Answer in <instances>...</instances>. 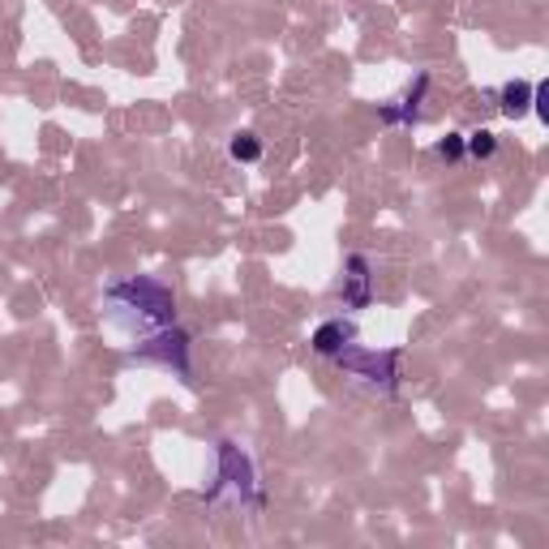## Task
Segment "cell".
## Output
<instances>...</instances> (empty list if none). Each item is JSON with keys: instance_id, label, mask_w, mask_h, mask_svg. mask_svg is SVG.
Masks as SVG:
<instances>
[{"instance_id": "2", "label": "cell", "mask_w": 549, "mask_h": 549, "mask_svg": "<svg viewBox=\"0 0 549 549\" xmlns=\"http://www.w3.org/2000/svg\"><path fill=\"white\" fill-rule=\"evenodd\" d=\"M472 151H477V155H489V151H493V133H477V138H472Z\"/></svg>"}, {"instance_id": "1", "label": "cell", "mask_w": 549, "mask_h": 549, "mask_svg": "<svg viewBox=\"0 0 549 549\" xmlns=\"http://www.w3.org/2000/svg\"><path fill=\"white\" fill-rule=\"evenodd\" d=\"M232 155H236V159H240V155H245V159H254V155H258V146H254V138H249V133H240V138L232 142Z\"/></svg>"}]
</instances>
